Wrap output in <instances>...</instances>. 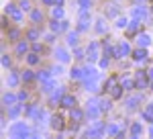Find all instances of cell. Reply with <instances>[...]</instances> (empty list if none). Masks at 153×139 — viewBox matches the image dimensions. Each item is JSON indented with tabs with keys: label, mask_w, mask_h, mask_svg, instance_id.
I'll use <instances>...</instances> for the list:
<instances>
[{
	"label": "cell",
	"mask_w": 153,
	"mask_h": 139,
	"mask_svg": "<svg viewBox=\"0 0 153 139\" xmlns=\"http://www.w3.org/2000/svg\"><path fill=\"white\" fill-rule=\"evenodd\" d=\"M139 43H141L143 47L149 45V37H147V35H141V37H139Z\"/></svg>",
	"instance_id": "obj_11"
},
{
	"label": "cell",
	"mask_w": 153,
	"mask_h": 139,
	"mask_svg": "<svg viewBox=\"0 0 153 139\" xmlns=\"http://www.w3.org/2000/svg\"><path fill=\"white\" fill-rule=\"evenodd\" d=\"M71 78H76V80H78V78H82V70L74 68V70H71Z\"/></svg>",
	"instance_id": "obj_10"
},
{
	"label": "cell",
	"mask_w": 153,
	"mask_h": 139,
	"mask_svg": "<svg viewBox=\"0 0 153 139\" xmlns=\"http://www.w3.org/2000/svg\"><path fill=\"white\" fill-rule=\"evenodd\" d=\"M112 96H114V98H118V96H120V88H117V86H114V88H112Z\"/></svg>",
	"instance_id": "obj_22"
},
{
	"label": "cell",
	"mask_w": 153,
	"mask_h": 139,
	"mask_svg": "<svg viewBox=\"0 0 153 139\" xmlns=\"http://www.w3.org/2000/svg\"><path fill=\"white\" fill-rule=\"evenodd\" d=\"M33 21H41V12L39 10H33Z\"/></svg>",
	"instance_id": "obj_20"
},
{
	"label": "cell",
	"mask_w": 153,
	"mask_h": 139,
	"mask_svg": "<svg viewBox=\"0 0 153 139\" xmlns=\"http://www.w3.org/2000/svg\"><path fill=\"white\" fill-rule=\"evenodd\" d=\"M61 104H63V106H70V108H71V106L76 104V98L68 94V96H63V98H61Z\"/></svg>",
	"instance_id": "obj_2"
},
{
	"label": "cell",
	"mask_w": 153,
	"mask_h": 139,
	"mask_svg": "<svg viewBox=\"0 0 153 139\" xmlns=\"http://www.w3.org/2000/svg\"><path fill=\"white\" fill-rule=\"evenodd\" d=\"M147 58V51H145V49H137V51H135V59H145Z\"/></svg>",
	"instance_id": "obj_6"
},
{
	"label": "cell",
	"mask_w": 153,
	"mask_h": 139,
	"mask_svg": "<svg viewBox=\"0 0 153 139\" xmlns=\"http://www.w3.org/2000/svg\"><path fill=\"white\" fill-rule=\"evenodd\" d=\"M137 102H139V96H133V98H129V100H127V106H129V108H133Z\"/></svg>",
	"instance_id": "obj_7"
},
{
	"label": "cell",
	"mask_w": 153,
	"mask_h": 139,
	"mask_svg": "<svg viewBox=\"0 0 153 139\" xmlns=\"http://www.w3.org/2000/svg\"><path fill=\"white\" fill-rule=\"evenodd\" d=\"M21 8H23V10H29V2H27V0H23V4H21Z\"/></svg>",
	"instance_id": "obj_27"
},
{
	"label": "cell",
	"mask_w": 153,
	"mask_h": 139,
	"mask_svg": "<svg viewBox=\"0 0 153 139\" xmlns=\"http://www.w3.org/2000/svg\"><path fill=\"white\" fill-rule=\"evenodd\" d=\"M23 80L25 82H31V80H33V74H31V72H23Z\"/></svg>",
	"instance_id": "obj_16"
},
{
	"label": "cell",
	"mask_w": 153,
	"mask_h": 139,
	"mask_svg": "<svg viewBox=\"0 0 153 139\" xmlns=\"http://www.w3.org/2000/svg\"><path fill=\"white\" fill-rule=\"evenodd\" d=\"M51 125H53V129H61V127H63V123H61V119H59V117L53 119V123H51Z\"/></svg>",
	"instance_id": "obj_9"
},
{
	"label": "cell",
	"mask_w": 153,
	"mask_h": 139,
	"mask_svg": "<svg viewBox=\"0 0 153 139\" xmlns=\"http://www.w3.org/2000/svg\"><path fill=\"white\" fill-rule=\"evenodd\" d=\"M27 51V43H19L16 45V53H25Z\"/></svg>",
	"instance_id": "obj_12"
},
{
	"label": "cell",
	"mask_w": 153,
	"mask_h": 139,
	"mask_svg": "<svg viewBox=\"0 0 153 139\" xmlns=\"http://www.w3.org/2000/svg\"><path fill=\"white\" fill-rule=\"evenodd\" d=\"M29 37H31V39H37L39 33H37V31H29Z\"/></svg>",
	"instance_id": "obj_25"
},
{
	"label": "cell",
	"mask_w": 153,
	"mask_h": 139,
	"mask_svg": "<svg viewBox=\"0 0 153 139\" xmlns=\"http://www.w3.org/2000/svg\"><path fill=\"white\" fill-rule=\"evenodd\" d=\"M98 115H100V111H98V108H94V106H92V108H88V117H92V119H96Z\"/></svg>",
	"instance_id": "obj_8"
},
{
	"label": "cell",
	"mask_w": 153,
	"mask_h": 139,
	"mask_svg": "<svg viewBox=\"0 0 153 139\" xmlns=\"http://www.w3.org/2000/svg\"><path fill=\"white\" fill-rule=\"evenodd\" d=\"M16 82H19V76H16V74H10V78H8V84H10V86H14Z\"/></svg>",
	"instance_id": "obj_13"
},
{
	"label": "cell",
	"mask_w": 153,
	"mask_h": 139,
	"mask_svg": "<svg viewBox=\"0 0 153 139\" xmlns=\"http://www.w3.org/2000/svg\"><path fill=\"white\" fill-rule=\"evenodd\" d=\"M19 111H21V104H19V106H14V108H10V113H8V115L16 117V115H19Z\"/></svg>",
	"instance_id": "obj_17"
},
{
	"label": "cell",
	"mask_w": 153,
	"mask_h": 139,
	"mask_svg": "<svg viewBox=\"0 0 153 139\" xmlns=\"http://www.w3.org/2000/svg\"><path fill=\"white\" fill-rule=\"evenodd\" d=\"M100 135H102V127H100V125H94V127L88 131V137L90 139H98Z\"/></svg>",
	"instance_id": "obj_1"
},
{
	"label": "cell",
	"mask_w": 153,
	"mask_h": 139,
	"mask_svg": "<svg viewBox=\"0 0 153 139\" xmlns=\"http://www.w3.org/2000/svg\"><path fill=\"white\" fill-rule=\"evenodd\" d=\"M57 55H59V59H61V61H68V53H65L63 49H59V51H57Z\"/></svg>",
	"instance_id": "obj_15"
},
{
	"label": "cell",
	"mask_w": 153,
	"mask_h": 139,
	"mask_svg": "<svg viewBox=\"0 0 153 139\" xmlns=\"http://www.w3.org/2000/svg\"><path fill=\"white\" fill-rule=\"evenodd\" d=\"M135 16H145V10L143 8H135Z\"/></svg>",
	"instance_id": "obj_21"
},
{
	"label": "cell",
	"mask_w": 153,
	"mask_h": 139,
	"mask_svg": "<svg viewBox=\"0 0 153 139\" xmlns=\"http://www.w3.org/2000/svg\"><path fill=\"white\" fill-rule=\"evenodd\" d=\"M106 131H108V135H117V127H114V125H110Z\"/></svg>",
	"instance_id": "obj_19"
},
{
	"label": "cell",
	"mask_w": 153,
	"mask_h": 139,
	"mask_svg": "<svg viewBox=\"0 0 153 139\" xmlns=\"http://www.w3.org/2000/svg\"><path fill=\"white\" fill-rule=\"evenodd\" d=\"M68 43H70V45H76V43H78V33H70L68 35Z\"/></svg>",
	"instance_id": "obj_5"
},
{
	"label": "cell",
	"mask_w": 153,
	"mask_h": 139,
	"mask_svg": "<svg viewBox=\"0 0 153 139\" xmlns=\"http://www.w3.org/2000/svg\"><path fill=\"white\" fill-rule=\"evenodd\" d=\"M141 133V125L139 123H135L133 125V129H131V139H137V135Z\"/></svg>",
	"instance_id": "obj_3"
},
{
	"label": "cell",
	"mask_w": 153,
	"mask_h": 139,
	"mask_svg": "<svg viewBox=\"0 0 153 139\" xmlns=\"http://www.w3.org/2000/svg\"><path fill=\"white\" fill-rule=\"evenodd\" d=\"M14 100V96H10V94H4V102L8 104V102H12Z\"/></svg>",
	"instance_id": "obj_23"
},
{
	"label": "cell",
	"mask_w": 153,
	"mask_h": 139,
	"mask_svg": "<svg viewBox=\"0 0 153 139\" xmlns=\"http://www.w3.org/2000/svg\"><path fill=\"white\" fill-rule=\"evenodd\" d=\"M43 2H47V4H49V2H51V0H43Z\"/></svg>",
	"instance_id": "obj_28"
},
{
	"label": "cell",
	"mask_w": 153,
	"mask_h": 139,
	"mask_svg": "<svg viewBox=\"0 0 153 139\" xmlns=\"http://www.w3.org/2000/svg\"><path fill=\"white\" fill-rule=\"evenodd\" d=\"M53 16L57 19V16H63V10L61 8H53Z\"/></svg>",
	"instance_id": "obj_18"
},
{
	"label": "cell",
	"mask_w": 153,
	"mask_h": 139,
	"mask_svg": "<svg viewBox=\"0 0 153 139\" xmlns=\"http://www.w3.org/2000/svg\"><path fill=\"white\" fill-rule=\"evenodd\" d=\"M37 61H39V59H37V55H29V64H31V66H33V64H37Z\"/></svg>",
	"instance_id": "obj_24"
},
{
	"label": "cell",
	"mask_w": 153,
	"mask_h": 139,
	"mask_svg": "<svg viewBox=\"0 0 153 139\" xmlns=\"http://www.w3.org/2000/svg\"><path fill=\"white\" fill-rule=\"evenodd\" d=\"M2 64H4V68H8V66H10V59H8V58H2Z\"/></svg>",
	"instance_id": "obj_26"
},
{
	"label": "cell",
	"mask_w": 153,
	"mask_h": 139,
	"mask_svg": "<svg viewBox=\"0 0 153 139\" xmlns=\"http://www.w3.org/2000/svg\"><path fill=\"white\" fill-rule=\"evenodd\" d=\"M71 119L80 121V119H82V111H71Z\"/></svg>",
	"instance_id": "obj_14"
},
{
	"label": "cell",
	"mask_w": 153,
	"mask_h": 139,
	"mask_svg": "<svg viewBox=\"0 0 153 139\" xmlns=\"http://www.w3.org/2000/svg\"><path fill=\"white\" fill-rule=\"evenodd\" d=\"M143 117H145V119H149V121H153V104H149V106L145 108V113H143Z\"/></svg>",
	"instance_id": "obj_4"
}]
</instances>
